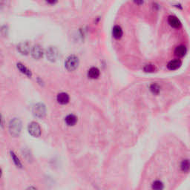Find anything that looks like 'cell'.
Segmentation results:
<instances>
[{"label":"cell","mask_w":190,"mask_h":190,"mask_svg":"<svg viewBox=\"0 0 190 190\" xmlns=\"http://www.w3.org/2000/svg\"><path fill=\"white\" fill-rule=\"evenodd\" d=\"M79 65V59L77 56H69L65 62V67L68 71H74Z\"/></svg>","instance_id":"obj_1"},{"label":"cell","mask_w":190,"mask_h":190,"mask_svg":"<svg viewBox=\"0 0 190 190\" xmlns=\"http://www.w3.org/2000/svg\"><path fill=\"white\" fill-rule=\"evenodd\" d=\"M28 132L31 136L38 137L41 135L42 130L39 125L36 122H32L28 126Z\"/></svg>","instance_id":"obj_2"},{"label":"cell","mask_w":190,"mask_h":190,"mask_svg":"<svg viewBox=\"0 0 190 190\" xmlns=\"http://www.w3.org/2000/svg\"><path fill=\"white\" fill-rule=\"evenodd\" d=\"M33 113L34 116L39 118H43L44 117L46 113V109L43 104L37 103L33 108Z\"/></svg>","instance_id":"obj_3"},{"label":"cell","mask_w":190,"mask_h":190,"mask_svg":"<svg viewBox=\"0 0 190 190\" xmlns=\"http://www.w3.org/2000/svg\"><path fill=\"white\" fill-rule=\"evenodd\" d=\"M10 131L11 135L17 136L19 134L21 130V122L17 119H14L10 123Z\"/></svg>","instance_id":"obj_4"},{"label":"cell","mask_w":190,"mask_h":190,"mask_svg":"<svg viewBox=\"0 0 190 190\" xmlns=\"http://www.w3.org/2000/svg\"><path fill=\"white\" fill-rule=\"evenodd\" d=\"M43 50L40 45H36L31 49V56L34 59H39L43 57Z\"/></svg>","instance_id":"obj_5"},{"label":"cell","mask_w":190,"mask_h":190,"mask_svg":"<svg viewBox=\"0 0 190 190\" xmlns=\"http://www.w3.org/2000/svg\"><path fill=\"white\" fill-rule=\"evenodd\" d=\"M47 57L51 61H55L58 56L57 50L54 47H50L47 51Z\"/></svg>","instance_id":"obj_6"},{"label":"cell","mask_w":190,"mask_h":190,"mask_svg":"<svg viewBox=\"0 0 190 190\" xmlns=\"http://www.w3.org/2000/svg\"><path fill=\"white\" fill-rule=\"evenodd\" d=\"M57 102L59 104L65 105L69 102L70 97H69V95L67 93L62 92L58 94L57 97Z\"/></svg>","instance_id":"obj_7"},{"label":"cell","mask_w":190,"mask_h":190,"mask_svg":"<svg viewBox=\"0 0 190 190\" xmlns=\"http://www.w3.org/2000/svg\"><path fill=\"white\" fill-rule=\"evenodd\" d=\"M168 22L171 27L175 28H179L181 26V21L175 16H170L168 18Z\"/></svg>","instance_id":"obj_8"},{"label":"cell","mask_w":190,"mask_h":190,"mask_svg":"<svg viewBox=\"0 0 190 190\" xmlns=\"http://www.w3.org/2000/svg\"><path fill=\"white\" fill-rule=\"evenodd\" d=\"M100 70H99L97 68H96V67H92V68H91L88 71V77H89V78H90V79H97V78L100 77Z\"/></svg>","instance_id":"obj_9"},{"label":"cell","mask_w":190,"mask_h":190,"mask_svg":"<svg viewBox=\"0 0 190 190\" xmlns=\"http://www.w3.org/2000/svg\"><path fill=\"white\" fill-rule=\"evenodd\" d=\"M181 64L182 63H181V61L180 59H174V60H172L168 63L167 68L171 71L177 70L181 66Z\"/></svg>","instance_id":"obj_10"},{"label":"cell","mask_w":190,"mask_h":190,"mask_svg":"<svg viewBox=\"0 0 190 190\" xmlns=\"http://www.w3.org/2000/svg\"><path fill=\"white\" fill-rule=\"evenodd\" d=\"M123 32L121 27L119 25H115L112 29V35L114 38L116 39H119L122 37Z\"/></svg>","instance_id":"obj_11"},{"label":"cell","mask_w":190,"mask_h":190,"mask_svg":"<svg viewBox=\"0 0 190 190\" xmlns=\"http://www.w3.org/2000/svg\"><path fill=\"white\" fill-rule=\"evenodd\" d=\"M17 68H18L19 70L20 71L21 73H22L23 74L27 76L28 77H31L32 76L31 71H30L29 69L25 65H23L21 63H17Z\"/></svg>","instance_id":"obj_12"},{"label":"cell","mask_w":190,"mask_h":190,"mask_svg":"<svg viewBox=\"0 0 190 190\" xmlns=\"http://www.w3.org/2000/svg\"><path fill=\"white\" fill-rule=\"evenodd\" d=\"M65 121L67 126H73L77 122V117L74 115H69L65 117Z\"/></svg>","instance_id":"obj_13"},{"label":"cell","mask_w":190,"mask_h":190,"mask_svg":"<svg viewBox=\"0 0 190 190\" xmlns=\"http://www.w3.org/2000/svg\"><path fill=\"white\" fill-rule=\"evenodd\" d=\"M18 49L22 54H28L30 52L31 48H30V45L28 43H22L19 44V45L18 46Z\"/></svg>","instance_id":"obj_14"},{"label":"cell","mask_w":190,"mask_h":190,"mask_svg":"<svg viewBox=\"0 0 190 190\" xmlns=\"http://www.w3.org/2000/svg\"><path fill=\"white\" fill-rule=\"evenodd\" d=\"M187 48L184 45H179L175 48V54L177 57H183L186 55L187 54Z\"/></svg>","instance_id":"obj_15"},{"label":"cell","mask_w":190,"mask_h":190,"mask_svg":"<svg viewBox=\"0 0 190 190\" xmlns=\"http://www.w3.org/2000/svg\"><path fill=\"white\" fill-rule=\"evenodd\" d=\"M189 161L188 159H185L182 161L181 164V169L183 172H188L189 170Z\"/></svg>","instance_id":"obj_16"},{"label":"cell","mask_w":190,"mask_h":190,"mask_svg":"<svg viewBox=\"0 0 190 190\" xmlns=\"http://www.w3.org/2000/svg\"><path fill=\"white\" fill-rule=\"evenodd\" d=\"M152 189L155 190H161L163 189V184L161 181H155L152 183Z\"/></svg>","instance_id":"obj_17"},{"label":"cell","mask_w":190,"mask_h":190,"mask_svg":"<svg viewBox=\"0 0 190 190\" xmlns=\"http://www.w3.org/2000/svg\"><path fill=\"white\" fill-rule=\"evenodd\" d=\"M11 157H12V159H13V163H15V165L17 166V167H20L21 168V167H22V163H21L19 159L17 157L16 154H14V152H13V151H11Z\"/></svg>","instance_id":"obj_18"},{"label":"cell","mask_w":190,"mask_h":190,"mask_svg":"<svg viewBox=\"0 0 190 190\" xmlns=\"http://www.w3.org/2000/svg\"><path fill=\"white\" fill-rule=\"evenodd\" d=\"M150 90L153 94H159L160 92V91H161V88L156 83H153V84H151V86H150Z\"/></svg>","instance_id":"obj_19"},{"label":"cell","mask_w":190,"mask_h":190,"mask_svg":"<svg viewBox=\"0 0 190 190\" xmlns=\"http://www.w3.org/2000/svg\"><path fill=\"white\" fill-rule=\"evenodd\" d=\"M156 70V68L154 65L151 64H148L146 65V66L144 67V71L146 72H149V73H151V72H154Z\"/></svg>","instance_id":"obj_20"},{"label":"cell","mask_w":190,"mask_h":190,"mask_svg":"<svg viewBox=\"0 0 190 190\" xmlns=\"http://www.w3.org/2000/svg\"><path fill=\"white\" fill-rule=\"evenodd\" d=\"M58 0H46L47 3H48L49 5H55L57 2Z\"/></svg>","instance_id":"obj_21"},{"label":"cell","mask_w":190,"mask_h":190,"mask_svg":"<svg viewBox=\"0 0 190 190\" xmlns=\"http://www.w3.org/2000/svg\"><path fill=\"white\" fill-rule=\"evenodd\" d=\"M135 1V2L136 4H137V5H142L143 3V0H134Z\"/></svg>","instance_id":"obj_22"},{"label":"cell","mask_w":190,"mask_h":190,"mask_svg":"<svg viewBox=\"0 0 190 190\" xmlns=\"http://www.w3.org/2000/svg\"><path fill=\"white\" fill-rule=\"evenodd\" d=\"M2 169H0V177H1V176H2Z\"/></svg>","instance_id":"obj_23"}]
</instances>
